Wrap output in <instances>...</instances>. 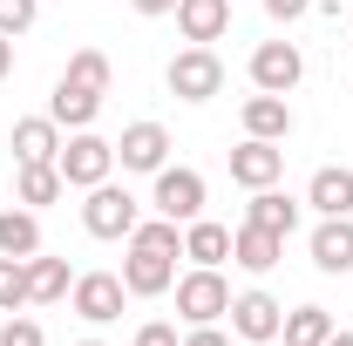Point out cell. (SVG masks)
Returning a JSON list of instances; mask_svg holds the SVG:
<instances>
[{"label": "cell", "mask_w": 353, "mask_h": 346, "mask_svg": "<svg viewBox=\"0 0 353 346\" xmlns=\"http://www.w3.org/2000/svg\"><path fill=\"white\" fill-rule=\"evenodd\" d=\"M0 346H48V333L34 326V319H21V312H7V319H0Z\"/></svg>", "instance_id": "obj_27"}, {"label": "cell", "mask_w": 353, "mask_h": 346, "mask_svg": "<svg viewBox=\"0 0 353 346\" xmlns=\"http://www.w3.org/2000/svg\"><path fill=\"white\" fill-rule=\"evenodd\" d=\"M224 28H231V0H176V34L197 48L224 41Z\"/></svg>", "instance_id": "obj_13"}, {"label": "cell", "mask_w": 353, "mask_h": 346, "mask_svg": "<svg viewBox=\"0 0 353 346\" xmlns=\"http://www.w3.org/2000/svg\"><path fill=\"white\" fill-rule=\"evenodd\" d=\"M170 292H176V312H183V326H218L224 312H231V285H224L218 265H190V272L176 278Z\"/></svg>", "instance_id": "obj_2"}, {"label": "cell", "mask_w": 353, "mask_h": 346, "mask_svg": "<svg viewBox=\"0 0 353 346\" xmlns=\"http://www.w3.org/2000/svg\"><path fill=\"white\" fill-rule=\"evenodd\" d=\"M285 176V143H259V136H245L238 150H231V183H245V190H272Z\"/></svg>", "instance_id": "obj_10"}, {"label": "cell", "mask_w": 353, "mask_h": 346, "mask_svg": "<svg viewBox=\"0 0 353 346\" xmlns=\"http://www.w3.org/2000/svg\"><path fill=\"white\" fill-rule=\"evenodd\" d=\"M75 346H102V340H75Z\"/></svg>", "instance_id": "obj_35"}, {"label": "cell", "mask_w": 353, "mask_h": 346, "mask_svg": "<svg viewBox=\"0 0 353 346\" xmlns=\"http://www.w3.org/2000/svg\"><path fill=\"white\" fill-rule=\"evenodd\" d=\"M326 7H340V0H326Z\"/></svg>", "instance_id": "obj_36"}, {"label": "cell", "mask_w": 353, "mask_h": 346, "mask_svg": "<svg viewBox=\"0 0 353 346\" xmlns=\"http://www.w3.org/2000/svg\"><path fill=\"white\" fill-rule=\"evenodd\" d=\"M7 143H14V163H54L61 156V123L54 116H21Z\"/></svg>", "instance_id": "obj_15"}, {"label": "cell", "mask_w": 353, "mask_h": 346, "mask_svg": "<svg viewBox=\"0 0 353 346\" xmlns=\"http://www.w3.org/2000/svg\"><path fill=\"white\" fill-rule=\"evenodd\" d=\"M136 224H143V204H136L123 183H95V190H88V204H82V231L88 238H102V245L123 238V245H130Z\"/></svg>", "instance_id": "obj_3"}, {"label": "cell", "mask_w": 353, "mask_h": 346, "mask_svg": "<svg viewBox=\"0 0 353 346\" xmlns=\"http://www.w3.org/2000/svg\"><path fill=\"white\" fill-rule=\"evenodd\" d=\"M326 346H353V333H340V326H333V340H326Z\"/></svg>", "instance_id": "obj_34"}, {"label": "cell", "mask_w": 353, "mask_h": 346, "mask_svg": "<svg viewBox=\"0 0 353 346\" xmlns=\"http://www.w3.org/2000/svg\"><path fill=\"white\" fill-rule=\"evenodd\" d=\"M299 211H306V204H299V197H285V190L272 183V190H252V204H245V224L292 238V231H299Z\"/></svg>", "instance_id": "obj_17"}, {"label": "cell", "mask_w": 353, "mask_h": 346, "mask_svg": "<svg viewBox=\"0 0 353 346\" xmlns=\"http://www.w3.org/2000/svg\"><path fill=\"white\" fill-rule=\"evenodd\" d=\"M306 82V54L292 41H259L252 48V88L265 95H292V88Z\"/></svg>", "instance_id": "obj_8"}, {"label": "cell", "mask_w": 353, "mask_h": 346, "mask_svg": "<svg viewBox=\"0 0 353 346\" xmlns=\"http://www.w3.org/2000/svg\"><path fill=\"white\" fill-rule=\"evenodd\" d=\"M306 204L319 217H353V170L347 163H319L306 183Z\"/></svg>", "instance_id": "obj_14"}, {"label": "cell", "mask_w": 353, "mask_h": 346, "mask_svg": "<svg viewBox=\"0 0 353 346\" xmlns=\"http://www.w3.org/2000/svg\"><path fill=\"white\" fill-rule=\"evenodd\" d=\"M238 116H245V136H259V143H285V136H292V102H285V95H245V109H238Z\"/></svg>", "instance_id": "obj_16"}, {"label": "cell", "mask_w": 353, "mask_h": 346, "mask_svg": "<svg viewBox=\"0 0 353 346\" xmlns=\"http://www.w3.org/2000/svg\"><path fill=\"white\" fill-rule=\"evenodd\" d=\"M21 305H28V258L0 252V312H21Z\"/></svg>", "instance_id": "obj_26"}, {"label": "cell", "mask_w": 353, "mask_h": 346, "mask_svg": "<svg viewBox=\"0 0 353 346\" xmlns=\"http://www.w3.org/2000/svg\"><path fill=\"white\" fill-rule=\"evenodd\" d=\"M312 7H319V0H265V14H272V21H306Z\"/></svg>", "instance_id": "obj_30"}, {"label": "cell", "mask_w": 353, "mask_h": 346, "mask_svg": "<svg viewBox=\"0 0 353 346\" xmlns=\"http://www.w3.org/2000/svg\"><path fill=\"white\" fill-rule=\"evenodd\" d=\"M123 299H130L123 272H82V278L68 285V305L82 312L88 326H109V319H123Z\"/></svg>", "instance_id": "obj_7"}, {"label": "cell", "mask_w": 353, "mask_h": 346, "mask_svg": "<svg viewBox=\"0 0 353 346\" xmlns=\"http://www.w3.org/2000/svg\"><path fill=\"white\" fill-rule=\"evenodd\" d=\"M0 252L7 258H34L41 252V211H28V204L0 211Z\"/></svg>", "instance_id": "obj_22"}, {"label": "cell", "mask_w": 353, "mask_h": 346, "mask_svg": "<svg viewBox=\"0 0 353 346\" xmlns=\"http://www.w3.org/2000/svg\"><path fill=\"white\" fill-rule=\"evenodd\" d=\"M231 340H252V346H272L279 340V326H285V305L272 299V292H238L231 299Z\"/></svg>", "instance_id": "obj_9"}, {"label": "cell", "mask_w": 353, "mask_h": 346, "mask_svg": "<svg viewBox=\"0 0 353 346\" xmlns=\"http://www.w3.org/2000/svg\"><path fill=\"white\" fill-rule=\"evenodd\" d=\"M183 258H190V265H224V258H231V224L190 217V224H183Z\"/></svg>", "instance_id": "obj_21"}, {"label": "cell", "mask_w": 353, "mask_h": 346, "mask_svg": "<svg viewBox=\"0 0 353 346\" xmlns=\"http://www.w3.org/2000/svg\"><path fill=\"white\" fill-rule=\"evenodd\" d=\"M183 346H231V333H224V326H190Z\"/></svg>", "instance_id": "obj_31"}, {"label": "cell", "mask_w": 353, "mask_h": 346, "mask_svg": "<svg viewBox=\"0 0 353 346\" xmlns=\"http://www.w3.org/2000/svg\"><path fill=\"white\" fill-rule=\"evenodd\" d=\"M116 163L157 176L163 163H170V130H163V123H130V130L116 136Z\"/></svg>", "instance_id": "obj_11"}, {"label": "cell", "mask_w": 353, "mask_h": 346, "mask_svg": "<svg viewBox=\"0 0 353 346\" xmlns=\"http://www.w3.org/2000/svg\"><path fill=\"white\" fill-rule=\"evenodd\" d=\"M136 14H150V21H157V14H176V0H130Z\"/></svg>", "instance_id": "obj_32"}, {"label": "cell", "mask_w": 353, "mask_h": 346, "mask_svg": "<svg viewBox=\"0 0 353 346\" xmlns=\"http://www.w3.org/2000/svg\"><path fill=\"white\" fill-rule=\"evenodd\" d=\"M123 285H130V299H163V292L176 285V252H157V245L130 238V258H123Z\"/></svg>", "instance_id": "obj_6"}, {"label": "cell", "mask_w": 353, "mask_h": 346, "mask_svg": "<svg viewBox=\"0 0 353 346\" xmlns=\"http://www.w3.org/2000/svg\"><path fill=\"white\" fill-rule=\"evenodd\" d=\"M279 258H285V238H279V231H259V224H238V231H231V265L272 272Z\"/></svg>", "instance_id": "obj_19"}, {"label": "cell", "mask_w": 353, "mask_h": 346, "mask_svg": "<svg viewBox=\"0 0 353 346\" xmlns=\"http://www.w3.org/2000/svg\"><path fill=\"white\" fill-rule=\"evenodd\" d=\"M68 82L95 88V95H109V82H116V68H109V54H102V48H75V54H68Z\"/></svg>", "instance_id": "obj_25"}, {"label": "cell", "mask_w": 353, "mask_h": 346, "mask_svg": "<svg viewBox=\"0 0 353 346\" xmlns=\"http://www.w3.org/2000/svg\"><path fill=\"white\" fill-rule=\"evenodd\" d=\"M48 116H54L61 130H88V123L102 116V95H95V88H82V82H68V75H61V82H54V95H48Z\"/></svg>", "instance_id": "obj_18"}, {"label": "cell", "mask_w": 353, "mask_h": 346, "mask_svg": "<svg viewBox=\"0 0 353 346\" xmlns=\"http://www.w3.org/2000/svg\"><path fill=\"white\" fill-rule=\"evenodd\" d=\"M41 14V0H0V34H28Z\"/></svg>", "instance_id": "obj_28"}, {"label": "cell", "mask_w": 353, "mask_h": 346, "mask_svg": "<svg viewBox=\"0 0 353 346\" xmlns=\"http://www.w3.org/2000/svg\"><path fill=\"white\" fill-rule=\"evenodd\" d=\"M54 170H61L68 190H95V183H109V176H116V143H109V136H95V130H75L68 143H61Z\"/></svg>", "instance_id": "obj_1"}, {"label": "cell", "mask_w": 353, "mask_h": 346, "mask_svg": "<svg viewBox=\"0 0 353 346\" xmlns=\"http://www.w3.org/2000/svg\"><path fill=\"white\" fill-rule=\"evenodd\" d=\"M136 346H183V333H176L170 319H150V326L136 333Z\"/></svg>", "instance_id": "obj_29"}, {"label": "cell", "mask_w": 353, "mask_h": 346, "mask_svg": "<svg viewBox=\"0 0 353 346\" xmlns=\"http://www.w3.org/2000/svg\"><path fill=\"white\" fill-rule=\"evenodd\" d=\"M14 75V34H0V82Z\"/></svg>", "instance_id": "obj_33"}, {"label": "cell", "mask_w": 353, "mask_h": 346, "mask_svg": "<svg viewBox=\"0 0 353 346\" xmlns=\"http://www.w3.org/2000/svg\"><path fill=\"white\" fill-rule=\"evenodd\" d=\"M14 197H21L28 211H41V204H61V197H68V183H61V170H54V163H21Z\"/></svg>", "instance_id": "obj_23"}, {"label": "cell", "mask_w": 353, "mask_h": 346, "mask_svg": "<svg viewBox=\"0 0 353 346\" xmlns=\"http://www.w3.org/2000/svg\"><path fill=\"white\" fill-rule=\"evenodd\" d=\"M163 82H170L176 102H211L224 88V61H218V48H176L170 54V68H163Z\"/></svg>", "instance_id": "obj_4"}, {"label": "cell", "mask_w": 353, "mask_h": 346, "mask_svg": "<svg viewBox=\"0 0 353 346\" xmlns=\"http://www.w3.org/2000/svg\"><path fill=\"white\" fill-rule=\"evenodd\" d=\"M312 265L333 272V278L353 272V217H319L312 224Z\"/></svg>", "instance_id": "obj_12"}, {"label": "cell", "mask_w": 353, "mask_h": 346, "mask_svg": "<svg viewBox=\"0 0 353 346\" xmlns=\"http://www.w3.org/2000/svg\"><path fill=\"white\" fill-rule=\"evenodd\" d=\"M68 285H75L68 258H48V252H34V258H28V305H54V299H68Z\"/></svg>", "instance_id": "obj_20"}, {"label": "cell", "mask_w": 353, "mask_h": 346, "mask_svg": "<svg viewBox=\"0 0 353 346\" xmlns=\"http://www.w3.org/2000/svg\"><path fill=\"white\" fill-rule=\"evenodd\" d=\"M150 211L170 217V224H190V217H204V176L183 170V163H163V170H157V190H150Z\"/></svg>", "instance_id": "obj_5"}, {"label": "cell", "mask_w": 353, "mask_h": 346, "mask_svg": "<svg viewBox=\"0 0 353 346\" xmlns=\"http://www.w3.org/2000/svg\"><path fill=\"white\" fill-rule=\"evenodd\" d=\"M279 340L285 346H326L333 340V312H326V305H292L285 326H279Z\"/></svg>", "instance_id": "obj_24"}]
</instances>
